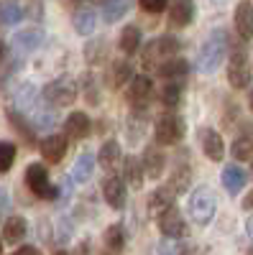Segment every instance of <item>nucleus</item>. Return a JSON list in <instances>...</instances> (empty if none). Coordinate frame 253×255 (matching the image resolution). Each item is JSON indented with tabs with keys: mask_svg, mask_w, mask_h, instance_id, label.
Returning a JSON list of instances; mask_svg holds the SVG:
<instances>
[{
	"mask_svg": "<svg viewBox=\"0 0 253 255\" xmlns=\"http://www.w3.org/2000/svg\"><path fill=\"white\" fill-rule=\"evenodd\" d=\"M172 174H174V176H172V184H169V186H172L174 191H184V189L189 186V168H187L184 163H177Z\"/></svg>",
	"mask_w": 253,
	"mask_h": 255,
	"instance_id": "obj_34",
	"label": "nucleus"
},
{
	"mask_svg": "<svg viewBox=\"0 0 253 255\" xmlns=\"http://www.w3.org/2000/svg\"><path fill=\"white\" fill-rule=\"evenodd\" d=\"M41 41H44V31L41 28H26V31H18L13 36V49H18L20 54H28V51L41 46Z\"/></svg>",
	"mask_w": 253,
	"mask_h": 255,
	"instance_id": "obj_18",
	"label": "nucleus"
},
{
	"mask_svg": "<svg viewBox=\"0 0 253 255\" xmlns=\"http://www.w3.org/2000/svg\"><path fill=\"white\" fill-rule=\"evenodd\" d=\"M251 64H248V54L243 46H236L230 51V64H228V82L233 90H243L251 84Z\"/></svg>",
	"mask_w": 253,
	"mask_h": 255,
	"instance_id": "obj_6",
	"label": "nucleus"
},
{
	"mask_svg": "<svg viewBox=\"0 0 253 255\" xmlns=\"http://www.w3.org/2000/svg\"><path fill=\"white\" fill-rule=\"evenodd\" d=\"M105 245H108L110 250H123L125 245V232L120 225H110L108 230H105Z\"/></svg>",
	"mask_w": 253,
	"mask_h": 255,
	"instance_id": "obj_30",
	"label": "nucleus"
},
{
	"mask_svg": "<svg viewBox=\"0 0 253 255\" xmlns=\"http://www.w3.org/2000/svg\"><path fill=\"white\" fill-rule=\"evenodd\" d=\"M8 209V197H5V191H0V215Z\"/></svg>",
	"mask_w": 253,
	"mask_h": 255,
	"instance_id": "obj_38",
	"label": "nucleus"
},
{
	"mask_svg": "<svg viewBox=\"0 0 253 255\" xmlns=\"http://www.w3.org/2000/svg\"><path fill=\"white\" fill-rule=\"evenodd\" d=\"M182 49V41L177 36H159L154 41L146 44V49L141 51V61H143V69H156L159 61H164L166 56H172Z\"/></svg>",
	"mask_w": 253,
	"mask_h": 255,
	"instance_id": "obj_2",
	"label": "nucleus"
},
{
	"mask_svg": "<svg viewBox=\"0 0 253 255\" xmlns=\"http://www.w3.org/2000/svg\"><path fill=\"white\" fill-rule=\"evenodd\" d=\"M223 184L230 194H238V191H243L246 184H248V171L238 163H230V166L223 168Z\"/></svg>",
	"mask_w": 253,
	"mask_h": 255,
	"instance_id": "obj_16",
	"label": "nucleus"
},
{
	"mask_svg": "<svg viewBox=\"0 0 253 255\" xmlns=\"http://www.w3.org/2000/svg\"><path fill=\"white\" fill-rule=\"evenodd\" d=\"M0 250H3V240H0Z\"/></svg>",
	"mask_w": 253,
	"mask_h": 255,
	"instance_id": "obj_44",
	"label": "nucleus"
},
{
	"mask_svg": "<svg viewBox=\"0 0 253 255\" xmlns=\"http://www.w3.org/2000/svg\"><path fill=\"white\" fill-rule=\"evenodd\" d=\"M123 179L131 189H141L143 181H146V171H143V163L136 158V156H128L123 163Z\"/></svg>",
	"mask_w": 253,
	"mask_h": 255,
	"instance_id": "obj_19",
	"label": "nucleus"
},
{
	"mask_svg": "<svg viewBox=\"0 0 253 255\" xmlns=\"http://www.w3.org/2000/svg\"><path fill=\"white\" fill-rule=\"evenodd\" d=\"M15 161V145L8 140H0V174H5Z\"/></svg>",
	"mask_w": 253,
	"mask_h": 255,
	"instance_id": "obj_33",
	"label": "nucleus"
},
{
	"mask_svg": "<svg viewBox=\"0 0 253 255\" xmlns=\"http://www.w3.org/2000/svg\"><path fill=\"white\" fill-rule=\"evenodd\" d=\"M74 3H79V5H90V3H95V0H74Z\"/></svg>",
	"mask_w": 253,
	"mask_h": 255,
	"instance_id": "obj_42",
	"label": "nucleus"
},
{
	"mask_svg": "<svg viewBox=\"0 0 253 255\" xmlns=\"http://www.w3.org/2000/svg\"><path fill=\"white\" fill-rule=\"evenodd\" d=\"M41 97H44L49 105H54V108H69V105L74 102V97H77V84L69 77H59V79L46 84Z\"/></svg>",
	"mask_w": 253,
	"mask_h": 255,
	"instance_id": "obj_4",
	"label": "nucleus"
},
{
	"mask_svg": "<svg viewBox=\"0 0 253 255\" xmlns=\"http://www.w3.org/2000/svg\"><path fill=\"white\" fill-rule=\"evenodd\" d=\"M38 253V248H33V245H23V248H18V255H36Z\"/></svg>",
	"mask_w": 253,
	"mask_h": 255,
	"instance_id": "obj_37",
	"label": "nucleus"
},
{
	"mask_svg": "<svg viewBox=\"0 0 253 255\" xmlns=\"http://www.w3.org/2000/svg\"><path fill=\"white\" fill-rule=\"evenodd\" d=\"M174 194H177V191L172 186H161V189L151 191V197H149V212H151L154 217H159L164 209H169V207L174 204Z\"/></svg>",
	"mask_w": 253,
	"mask_h": 255,
	"instance_id": "obj_20",
	"label": "nucleus"
},
{
	"mask_svg": "<svg viewBox=\"0 0 253 255\" xmlns=\"http://www.w3.org/2000/svg\"><path fill=\"white\" fill-rule=\"evenodd\" d=\"M8 118H10V123L18 128L20 135H23L26 140H33V128H31V125H28L23 118H20V113H18V110H10V113H8Z\"/></svg>",
	"mask_w": 253,
	"mask_h": 255,
	"instance_id": "obj_35",
	"label": "nucleus"
},
{
	"mask_svg": "<svg viewBox=\"0 0 253 255\" xmlns=\"http://www.w3.org/2000/svg\"><path fill=\"white\" fill-rule=\"evenodd\" d=\"M5 54H8V46L3 44V41H0V61H3V59H5Z\"/></svg>",
	"mask_w": 253,
	"mask_h": 255,
	"instance_id": "obj_40",
	"label": "nucleus"
},
{
	"mask_svg": "<svg viewBox=\"0 0 253 255\" xmlns=\"http://www.w3.org/2000/svg\"><path fill=\"white\" fill-rule=\"evenodd\" d=\"M141 38H143V33H141V28L136 26V23H131V26H125L123 31H120V51L125 54V56H133L138 49H141Z\"/></svg>",
	"mask_w": 253,
	"mask_h": 255,
	"instance_id": "obj_21",
	"label": "nucleus"
},
{
	"mask_svg": "<svg viewBox=\"0 0 253 255\" xmlns=\"http://www.w3.org/2000/svg\"><path fill=\"white\" fill-rule=\"evenodd\" d=\"M248 105H251V110H253V92H251V97H248Z\"/></svg>",
	"mask_w": 253,
	"mask_h": 255,
	"instance_id": "obj_43",
	"label": "nucleus"
},
{
	"mask_svg": "<svg viewBox=\"0 0 253 255\" xmlns=\"http://www.w3.org/2000/svg\"><path fill=\"white\" fill-rule=\"evenodd\" d=\"M97 161H100V166L105 168V171H113V168L118 166V161H120V143L118 140H105L100 145V151H97Z\"/></svg>",
	"mask_w": 253,
	"mask_h": 255,
	"instance_id": "obj_23",
	"label": "nucleus"
},
{
	"mask_svg": "<svg viewBox=\"0 0 253 255\" xmlns=\"http://www.w3.org/2000/svg\"><path fill=\"white\" fill-rule=\"evenodd\" d=\"M182 84H177V82H172V84H166V87L161 90V102L166 105V108H177L179 105V100H182Z\"/></svg>",
	"mask_w": 253,
	"mask_h": 255,
	"instance_id": "obj_31",
	"label": "nucleus"
},
{
	"mask_svg": "<svg viewBox=\"0 0 253 255\" xmlns=\"http://www.w3.org/2000/svg\"><path fill=\"white\" fill-rule=\"evenodd\" d=\"M225 54H228V36H225V31H213L210 38L202 44V49L197 51V69L202 74H213L220 67V61L225 59Z\"/></svg>",
	"mask_w": 253,
	"mask_h": 255,
	"instance_id": "obj_1",
	"label": "nucleus"
},
{
	"mask_svg": "<svg viewBox=\"0 0 253 255\" xmlns=\"http://www.w3.org/2000/svg\"><path fill=\"white\" fill-rule=\"evenodd\" d=\"M159 230H161V235L169 238V240H182V238L189 235V225H187L184 215L174 204L159 215Z\"/></svg>",
	"mask_w": 253,
	"mask_h": 255,
	"instance_id": "obj_7",
	"label": "nucleus"
},
{
	"mask_svg": "<svg viewBox=\"0 0 253 255\" xmlns=\"http://www.w3.org/2000/svg\"><path fill=\"white\" fill-rule=\"evenodd\" d=\"M233 156L238 158V161H248V158H253V138H236V143H233Z\"/></svg>",
	"mask_w": 253,
	"mask_h": 255,
	"instance_id": "obj_32",
	"label": "nucleus"
},
{
	"mask_svg": "<svg viewBox=\"0 0 253 255\" xmlns=\"http://www.w3.org/2000/svg\"><path fill=\"white\" fill-rule=\"evenodd\" d=\"M92 168H95V158H92V153H82V156L74 161V166H72V181L84 184V181L92 176Z\"/></svg>",
	"mask_w": 253,
	"mask_h": 255,
	"instance_id": "obj_26",
	"label": "nucleus"
},
{
	"mask_svg": "<svg viewBox=\"0 0 253 255\" xmlns=\"http://www.w3.org/2000/svg\"><path fill=\"white\" fill-rule=\"evenodd\" d=\"M248 235H251V238H253V217H251V220H248Z\"/></svg>",
	"mask_w": 253,
	"mask_h": 255,
	"instance_id": "obj_41",
	"label": "nucleus"
},
{
	"mask_svg": "<svg viewBox=\"0 0 253 255\" xmlns=\"http://www.w3.org/2000/svg\"><path fill=\"white\" fill-rule=\"evenodd\" d=\"M243 207H246V209H253V191H251V194L246 197V202H243Z\"/></svg>",
	"mask_w": 253,
	"mask_h": 255,
	"instance_id": "obj_39",
	"label": "nucleus"
},
{
	"mask_svg": "<svg viewBox=\"0 0 253 255\" xmlns=\"http://www.w3.org/2000/svg\"><path fill=\"white\" fill-rule=\"evenodd\" d=\"M200 138H202V151L210 161H220L225 156V143H223V135L213 128H202L200 130Z\"/></svg>",
	"mask_w": 253,
	"mask_h": 255,
	"instance_id": "obj_11",
	"label": "nucleus"
},
{
	"mask_svg": "<svg viewBox=\"0 0 253 255\" xmlns=\"http://www.w3.org/2000/svg\"><path fill=\"white\" fill-rule=\"evenodd\" d=\"M26 232H28V225H26L23 217H18V215H13V217H8V220L3 222V238H5V243H10V245H15V243L23 240Z\"/></svg>",
	"mask_w": 253,
	"mask_h": 255,
	"instance_id": "obj_22",
	"label": "nucleus"
},
{
	"mask_svg": "<svg viewBox=\"0 0 253 255\" xmlns=\"http://www.w3.org/2000/svg\"><path fill=\"white\" fill-rule=\"evenodd\" d=\"M20 18H23V8L15 0H0V28L15 26Z\"/></svg>",
	"mask_w": 253,
	"mask_h": 255,
	"instance_id": "obj_25",
	"label": "nucleus"
},
{
	"mask_svg": "<svg viewBox=\"0 0 253 255\" xmlns=\"http://www.w3.org/2000/svg\"><path fill=\"white\" fill-rule=\"evenodd\" d=\"M187 209H189V215H192V220L197 225H207L210 220H213V215H215V197H213V191H210L207 186H197L192 194H189Z\"/></svg>",
	"mask_w": 253,
	"mask_h": 255,
	"instance_id": "obj_3",
	"label": "nucleus"
},
{
	"mask_svg": "<svg viewBox=\"0 0 253 255\" xmlns=\"http://www.w3.org/2000/svg\"><path fill=\"white\" fill-rule=\"evenodd\" d=\"M90 130H92V120L87 118V113L74 110V113H69V118L64 120V133H67L69 138H74V140L87 138Z\"/></svg>",
	"mask_w": 253,
	"mask_h": 255,
	"instance_id": "obj_13",
	"label": "nucleus"
},
{
	"mask_svg": "<svg viewBox=\"0 0 253 255\" xmlns=\"http://www.w3.org/2000/svg\"><path fill=\"white\" fill-rule=\"evenodd\" d=\"M156 140L161 145H177L184 138V120L174 113H166L156 120Z\"/></svg>",
	"mask_w": 253,
	"mask_h": 255,
	"instance_id": "obj_8",
	"label": "nucleus"
},
{
	"mask_svg": "<svg viewBox=\"0 0 253 255\" xmlns=\"http://www.w3.org/2000/svg\"><path fill=\"white\" fill-rule=\"evenodd\" d=\"M102 197L113 209H123L125 207V179L120 176H110L102 184Z\"/></svg>",
	"mask_w": 253,
	"mask_h": 255,
	"instance_id": "obj_14",
	"label": "nucleus"
},
{
	"mask_svg": "<svg viewBox=\"0 0 253 255\" xmlns=\"http://www.w3.org/2000/svg\"><path fill=\"white\" fill-rule=\"evenodd\" d=\"M26 186L33 191L38 199H56L59 197V189L51 184L46 166H41V163H31L26 168Z\"/></svg>",
	"mask_w": 253,
	"mask_h": 255,
	"instance_id": "obj_5",
	"label": "nucleus"
},
{
	"mask_svg": "<svg viewBox=\"0 0 253 255\" xmlns=\"http://www.w3.org/2000/svg\"><path fill=\"white\" fill-rule=\"evenodd\" d=\"M131 64L128 61H113V67L108 72V84L110 87H120V84H125L131 79Z\"/></svg>",
	"mask_w": 253,
	"mask_h": 255,
	"instance_id": "obj_28",
	"label": "nucleus"
},
{
	"mask_svg": "<svg viewBox=\"0 0 253 255\" xmlns=\"http://www.w3.org/2000/svg\"><path fill=\"white\" fill-rule=\"evenodd\" d=\"M143 171L146 176H151V179H159L164 174V168H166V156L159 151L156 145H146V151H143Z\"/></svg>",
	"mask_w": 253,
	"mask_h": 255,
	"instance_id": "obj_15",
	"label": "nucleus"
},
{
	"mask_svg": "<svg viewBox=\"0 0 253 255\" xmlns=\"http://www.w3.org/2000/svg\"><path fill=\"white\" fill-rule=\"evenodd\" d=\"M154 97V84L149 77H131V84H128V102L133 108H143L146 102H151Z\"/></svg>",
	"mask_w": 253,
	"mask_h": 255,
	"instance_id": "obj_9",
	"label": "nucleus"
},
{
	"mask_svg": "<svg viewBox=\"0 0 253 255\" xmlns=\"http://www.w3.org/2000/svg\"><path fill=\"white\" fill-rule=\"evenodd\" d=\"M236 31L243 41L253 38V3H248V0L238 3L236 8Z\"/></svg>",
	"mask_w": 253,
	"mask_h": 255,
	"instance_id": "obj_17",
	"label": "nucleus"
},
{
	"mask_svg": "<svg viewBox=\"0 0 253 255\" xmlns=\"http://www.w3.org/2000/svg\"><path fill=\"white\" fill-rule=\"evenodd\" d=\"M187 69H189L187 59H182V56L172 54V56H166L164 61H159L156 74H161V77H184V74H187Z\"/></svg>",
	"mask_w": 253,
	"mask_h": 255,
	"instance_id": "obj_24",
	"label": "nucleus"
},
{
	"mask_svg": "<svg viewBox=\"0 0 253 255\" xmlns=\"http://www.w3.org/2000/svg\"><path fill=\"white\" fill-rule=\"evenodd\" d=\"M131 8V0H102V10H105V20L113 23V20L123 18Z\"/></svg>",
	"mask_w": 253,
	"mask_h": 255,
	"instance_id": "obj_29",
	"label": "nucleus"
},
{
	"mask_svg": "<svg viewBox=\"0 0 253 255\" xmlns=\"http://www.w3.org/2000/svg\"><path fill=\"white\" fill-rule=\"evenodd\" d=\"M169 3H172V0H138L141 10H146V13H161V10L169 8Z\"/></svg>",
	"mask_w": 253,
	"mask_h": 255,
	"instance_id": "obj_36",
	"label": "nucleus"
},
{
	"mask_svg": "<svg viewBox=\"0 0 253 255\" xmlns=\"http://www.w3.org/2000/svg\"><path fill=\"white\" fill-rule=\"evenodd\" d=\"M67 145H69V140H67V135H61V133H51V135H46L44 140H41V156H44L49 163H59L61 158H64V153H67Z\"/></svg>",
	"mask_w": 253,
	"mask_h": 255,
	"instance_id": "obj_10",
	"label": "nucleus"
},
{
	"mask_svg": "<svg viewBox=\"0 0 253 255\" xmlns=\"http://www.w3.org/2000/svg\"><path fill=\"white\" fill-rule=\"evenodd\" d=\"M95 26H97V10H92V8H82V10L74 13V28H77L82 36L92 33Z\"/></svg>",
	"mask_w": 253,
	"mask_h": 255,
	"instance_id": "obj_27",
	"label": "nucleus"
},
{
	"mask_svg": "<svg viewBox=\"0 0 253 255\" xmlns=\"http://www.w3.org/2000/svg\"><path fill=\"white\" fill-rule=\"evenodd\" d=\"M195 18V3L192 0H174L172 10H169V26L172 28H184L192 23Z\"/></svg>",
	"mask_w": 253,
	"mask_h": 255,
	"instance_id": "obj_12",
	"label": "nucleus"
}]
</instances>
